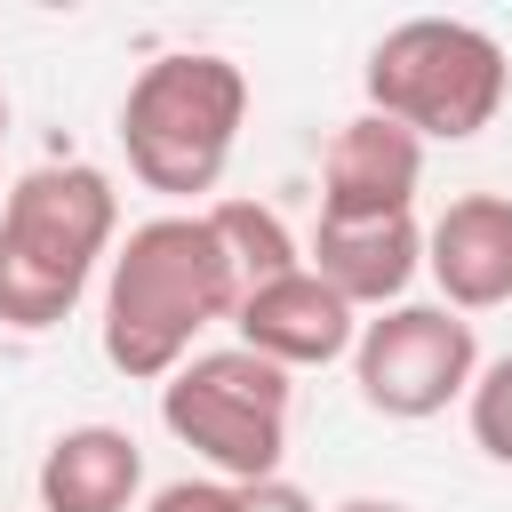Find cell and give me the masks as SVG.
Listing matches in <instances>:
<instances>
[{"label": "cell", "instance_id": "1", "mask_svg": "<svg viewBox=\"0 0 512 512\" xmlns=\"http://www.w3.org/2000/svg\"><path fill=\"white\" fill-rule=\"evenodd\" d=\"M240 312V264L208 216H152L120 240L104 280V360L136 384L176 376L192 336Z\"/></svg>", "mask_w": 512, "mask_h": 512}, {"label": "cell", "instance_id": "2", "mask_svg": "<svg viewBox=\"0 0 512 512\" xmlns=\"http://www.w3.org/2000/svg\"><path fill=\"white\" fill-rule=\"evenodd\" d=\"M112 232H120V200L104 168H80V160L32 168L0 208V328H24V336L56 328L80 304L88 272L104 264Z\"/></svg>", "mask_w": 512, "mask_h": 512}, {"label": "cell", "instance_id": "3", "mask_svg": "<svg viewBox=\"0 0 512 512\" xmlns=\"http://www.w3.org/2000/svg\"><path fill=\"white\" fill-rule=\"evenodd\" d=\"M240 120H248V72L232 56H208V48L144 64L128 80V96H120L128 168L168 200L216 192V176H224V160L240 144Z\"/></svg>", "mask_w": 512, "mask_h": 512}, {"label": "cell", "instance_id": "4", "mask_svg": "<svg viewBox=\"0 0 512 512\" xmlns=\"http://www.w3.org/2000/svg\"><path fill=\"white\" fill-rule=\"evenodd\" d=\"M512 64L504 40L464 16H408L368 48V112L400 120L424 144H464L504 112Z\"/></svg>", "mask_w": 512, "mask_h": 512}, {"label": "cell", "instance_id": "5", "mask_svg": "<svg viewBox=\"0 0 512 512\" xmlns=\"http://www.w3.org/2000/svg\"><path fill=\"white\" fill-rule=\"evenodd\" d=\"M160 424L184 448H200L232 488L280 480V456H288V368H272L248 344L192 352L160 384Z\"/></svg>", "mask_w": 512, "mask_h": 512}, {"label": "cell", "instance_id": "6", "mask_svg": "<svg viewBox=\"0 0 512 512\" xmlns=\"http://www.w3.org/2000/svg\"><path fill=\"white\" fill-rule=\"evenodd\" d=\"M352 376H360V400L376 416H440L456 392H472L480 376V344H472V320L448 312V304H392L360 328L352 344Z\"/></svg>", "mask_w": 512, "mask_h": 512}, {"label": "cell", "instance_id": "7", "mask_svg": "<svg viewBox=\"0 0 512 512\" xmlns=\"http://www.w3.org/2000/svg\"><path fill=\"white\" fill-rule=\"evenodd\" d=\"M416 184H424V136H408L384 112H360L328 136L320 216L328 224H384V216H408Z\"/></svg>", "mask_w": 512, "mask_h": 512}, {"label": "cell", "instance_id": "8", "mask_svg": "<svg viewBox=\"0 0 512 512\" xmlns=\"http://www.w3.org/2000/svg\"><path fill=\"white\" fill-rule=\"evenodd\" d=\"M232 328H240V344L264 352L272 368H328V360H344V352L360 344V312H352L312 264L248 288L240 312H232Z\"/></svg>", "mask_w": 512, "mask_h": 512}, {"label": "cell", "instance_id": "9", "mask_svg": "<svg viewBox=\"0 0 512 512\" xmlns=\"http://www.w3.org/2000/svg\"><path fill=\"white\" fill-rule=\"evenodd\" d=\"M424 264H432L448 312L512 304V200H504V192H464V200H448L440 224L424 232Z\"/></svg>", "mask_w": 512, "mask_h": 512}, {"label": "cell", "instance_id": "10", "mask_svg": "<svg viewBox=\"0 0 512 512\" xmlns=\"http://www.w3.org/2000/svg\"><path fill=\"white\" fill-rule=\"evenodd\" d=\"M144 488V448L120 424H72L40 456V512H128Z\"/></svg>", "mask_w": 512, "mask_h": 512}, {"label": "cell", "instance_id": "11", "mask_svg": "<svg viewBox=\"0 0 512 512\" xmlns=\"http://www.w3.org/2000/svg\"><path fill=\"white\" fill-rule=\"evenodd\" d=\"M424 264V232L408 216H384V224H328L312 232V272L360 312V304H400V288L416 280Z\"/></svg>", "mask_w": 512, "mask_h": 512}, {"label": "cell", "instance_id": "12", "mask_svg": "<svg viewBox=\"0 0 512 512\" xmlns=\"http://www.w3.org/2000/svg\"><path fill=\"white\" fill-rule=\"evenodd\" d=\"M208 224H216V240H224V248H232V264H240V296L304 264V256H296V240H288V224H280L264 200H216V208H208Z\"/></svg>", "mask_w": 512, "mask_h": 512}, {"label": "cell", "instance_id": "13", "mask_svg": "<svg viewBox=\"0 0 512 512\" xmlns=\"http://www.w3.org/2000/svg\"><path fill=\"white\" fill-rule=\"evenodd\" d=\"M472 440H480L496 464H512V352L472 376Z\"/></svg>", "mask_w": 512, "mask_h": 512}, {"label": "cell", "instance_id": "14", "mask_svg": "<svg viewBox=\"0 0 512 512\" xmlns=\"http://www.w3.org/2000/svg\"><path fill=\"white\" fill-rule=\"evenodd\" d=\"M152 512H240V488L232 480H168L152 496Z\"/></svg>", "mask_w": 512, "mask_h": 512}, {"label": "cell", "instance_id": "15", "mask_svg": "<svg viewBox=\"0 0 512 512\" xmlns=\"http://www.w3.org/2000/svg\"><path fill=\"white\" fill-rule=\"evenodd\" d=\"M240 512H320V504H312L296 480H248V488H240Z\"/></svg>", "mask_w": 512, "mask_h": 512}, {"label": "cell", "instance_id": "16", "mask_svg": "<svg viewBox=\"0 0 512 512\" xmlns=\"http://www.w3.org/2000/svg\"><path fill=\"white\" fill-rule=\"evenodd\" d=\"M336 512H416V504H400V496H344Z\"/></svg>", "mask_w": 512, "mask_h": 512}, {"label": "cell", "instance_id": "17", "mask_svg": "<svg viewBox=\"0 0 512 512\" xmlns=\"http://www.w3.org/2000/svg\"><path fill=\"white\" fill-rule=\"evenodd\" d=\"M0 136H8V96H0Z\"/></svg>", "mask_w": 512, "mask_h": 512}]
</instances>
